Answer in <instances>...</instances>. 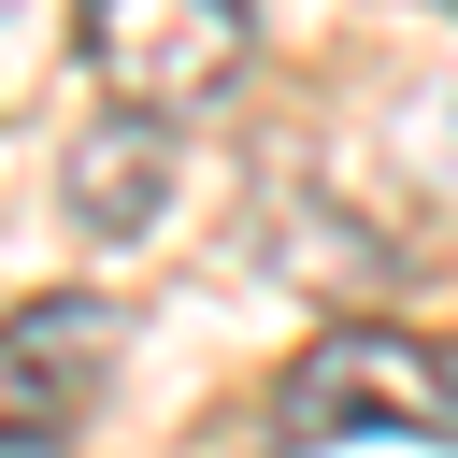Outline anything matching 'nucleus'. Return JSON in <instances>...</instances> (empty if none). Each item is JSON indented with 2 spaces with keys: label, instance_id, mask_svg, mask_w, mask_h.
<instances>
[{
  "label": "nucleus",
  "instance_id": "f257e3e1",
  "mask_svg": "<svg viewBox=\"0 0 458 458\" xmlns=\"http://www.w3.org/2000/svg\"><path fill=\"white\" fill-rule=\"evenodd\" d=\"M272 415L315 444H358V429H401V444H458V344H429V329H401V315H329L301 358H286V386H272Z\"/></svg>",
  "mask_w": 458,
  "mask_h": 458
},
{
  "label": "nucleus",
  "instance_id": "f03ea898",
  "mask_svg": "<svg viewBox=\"0 0 458 458\" xmlns=\"http://www.w3.org/2000/svg\"><path fill=\"white\" fill-rule=\"evenodd\" d=\"M72 43L114 114H200L258 57V0H72Z\"/></svg>",
  "mask_w": 458,
  "mask_h": 458
},
{
  "label": "nucleus",
  "instance_id": "7ed1b4c3",
  "mask_svg": "<svg viewBox=\"0 0 458 458\" xmlns=\"http://www.w3.org/2000/svg\"><path fill=\"white\" fill-rule=\"evenodd\" d=\"M114 301H86V286H43V301H14L0 315V429H72L100 386H114Z\"/></svg>",
  "mask_w": 458,
  "mask_h": 458
},
{
  "label": "nucleus",
  "instance_id": "20e7f679",
  "mask_svg": "<svg viewBox=\"0 0 458 458\" xmlns=\"http://www.w3.org/2000/svg\"><path fill=\"white\" fill-rule=\"evenodd\" d=\"M57 200L86 243H143L172 215V114H100L72 157H57Z\"/></svg>",
  "mask_w": 458,
  "mask_h": 458
},
{
  "label": "nucleus",
  "instance_id": "39448f33",
  "mask_svg": "<svg viewBox=\"0 0 458 458\" xmlns=\"http://www.w3.org/2000/svg\"><path fill=\"white\" fill-rule=\"evenodd\" d=\"M272 272H286V286H315V301H358V286H386V243H358V215H344V200L272 186Z\"/></svg>",
  "mask_w": 458,
  "mask_h": 458
},
{
  "label": "nucleus",
  "instance_id": "423d86ee",
  "mask_svg": "<svg viewBox=\"0 0 458 458\" xmlns=\"http://www.w3.org/2000/svg\"><path fill=\"white\" fill-rule=\"evenodd\" d=\"M57 43H72V0H0V129H14L29 86L57 72Z\"/></svg>",
  "mask_w": 458,
  "mask_h": 458
},
{
  "label": "nucleus",
  "instance_id": "0eeeda50",
  "mask_svg": "<svg viewBox=\"0 0 458 458\" xmlns=\"http://www.w3.org/2000/svg\"><path fill=\"white\" fill-rule=\"evenodd\" d=\"M0 458H72V429H0Z\"/></svg>",
  "mask_w": 458,
  "mask_h": 458
},
{
  "label": "nucleus",
  "instance_id": "6e6552de",
  "mask_svg": "<svg viewBox=\"0 0 458 458\" xmlns=\"http://www.w3.org/2000/svg\"><path fill=\"white\" fill-rule=\"evenodd\" d=\"M444 14H458V0H444Z\"/></svg>",
  "mask_w": 458,
  "mask_h": 458
}]
</instances>
